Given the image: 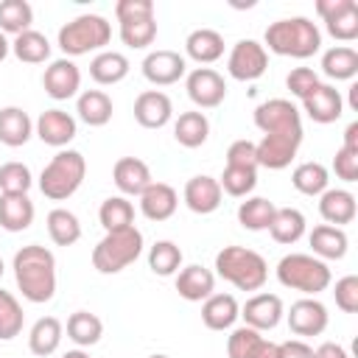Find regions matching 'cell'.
<instances>
[{"mask_svg": "<svg viewBox=\"0 0 358 358\" xmlns=\"http://www.w3.org/2000/svg\"><path fill=\"white\" fill-rule=\"evenodd\" d=\"M215 274L238 291H260L268 280V263L260 252L246 246H224L215 255Z\"/></svg>", "mask_w": 358, "mask_h": 358, "instance_id": "obj_3", "label": "cell"}, {"mask_svg": "<svg viewBox=\"0 0 358 358\" xmlns=\"http://www.w3.org/2000/svg\"><path fill=\"white\" fill-rule=\"evenodd\" d=\"M25 324V313L22 305L17 302V296L11 291L0 288V341H11L22 333Z\"/></svg>", "mask_w": 358, "mask_h": 358, "instance_id": "obj_45", "label": "cell"}, {"mask_svg": "<svg viewBox=\"0 0 358 358\" xmlns=\"http://www.w3.org/2000/svg\"><path fill=\"white\" fill-rule=\"evenodd\" d=\"M34 201L28 193H0V227L6 232H22L34 224Z\"/></svg>", "mask_w": 358, "mask_h": 358, "instance_id": "obj_25", "label": "cell"}, {"mask_svg": "<svg viewBox=\"0 0 358 358\" xmlns=\"http://www.w3.org/2000/svg\"><path fill=\"white\" fill-rule=\"evenodd\" d=\"M305 227H308L305 224V215L296 207H277L274 210V218L268 224V232H271V238L277 243L291 246V243H296L305 235Z\"/></svg>", "mask_w": 358, "mask_h": 358, "instance_id": "obj_35", "label": "cell"}, {"mask_svg": "<svg viewBox=\"0 0 358 358\" xmlns=\"http://www.w3.org/2000/svg\"><path fill=\"white\" fill-rule=\"evenodd\" d=\"M42 87L53 101H67L81 90V70L73 59H56L42 73Z\"/></svg>", "mask_w": 358, "mask_h": 358, "instance_id": "obj_13", "label": "cell"}, {"mask_svg": "<svg viewBox=\"0 0 358 358\" xmlns=\"http://www.w3.org/2000/svg\"><path fill=\"white\" fill-rule=\"evenodd\" d=\"M308 243L313 249V257L319 260H341L347 255V246H350V238L341 227H330V224H319L310 229L308 235Z\"/></svg>", "mask_w": 358, "mask_h": 358, "instance_id": "obj_26", "label": "cell"}, {"mask_svg": "<svg viewBox=\"0 0 358 358\" xmlns=\"http://www.w3.org/2000/svg\"><path fill=\"white\" fill-rule=\"evenodd\" d=\"M11 53H14L20 62H25V64H42V62L50 59V42H48L45 34H39V31L31 28V31L14 36Z\"/></svg>", "mask_w": 358, "mask_h": 358, "instance_id": "obj_41", "label": "cell"}, {"mask_svg": "<svg viewBox=\"0 0 358 358\" xmlns=\"http://www.w3.org/2000/svg\"><path fill=\"white\" fill-rule=\"evenodd\" d=\"M148 358H171V355H162V352H157V355H148Z\"/></svg>", "mask_w": 358, "mask_h": 358, "instance_id": "obj_61", "label": "cell"}, {"mask_svg": "<svg viewBox=\"0 0 358 358\" xmlns=\"http://www.w3.org/2000/svg\"><path fill=\"white\" fill-rule=\"evenodd\" d=\"M252 358H280V344H274V341L263 338V341L257 344V350H255V355H252Z\"/></svg>", "mask_w": 358, "mask_h": 358, "instance_id": "obj_56", "label": "cell"}, {"mask_svg": "<svg viewBox=\"0 0 358 358\" xmlns=\"http://www.w3.org/2000/svg\"><path fill=\"white\" fill-rule=\"evenodd\" d=\"M179 207V196L168 182H151L140 193V213L148 221H168Z\"/></svg>", "mask_w": 358, "mask_h": 358, "instance_id": "obj_22", "label": "cell"}, {"mask_svg": "<svg viewBox=\"0 0 358 358\" xmlns=\"http://www.w3.org/2000/svg\"><path fill=\"white\" fill-rule=\"evenodd\" d=\"M291 185L302 196H322L330 185V173L322 162H299L291 173Z\"/></svg>", "mask_w": 358, "mask_h": 358, "instance_id": "obj_40", "label": "cell"}, {"mask_svg": "<svg viewBox=\"0 0 358 358\" xmlns=\"http://www.w3.org/2000/svg\"><path fill=\"white\" fill-rule=\"evenodd\" d=\"M316 84H319V76H316V70H310V67H294V70L288 73V78H285V87H288L291 95L299 98V101H302Z\"/></svg>", "mask_w": 358, "mask_h": 358, "instance_id": "obj_51", "label": "cell"}, {"mask_svg": "<svg viewBox=\"0 0 358 358\" xmlns=\"http://www.w3.org/2000/svg\"><path fill=\"white\" fill-rule=\"evenodd\" d=\"M299 145H302V134H263V140L255 143L257 165L268 171H282L296 157Z\"/></svg>", "mask_w": 358, "mask_h": 358, "instance_id": "obj_14", "label": "cell"}, {"mask_svg": "<svg viewBox=\"0 0 358 358\" xmlns=\"http://www.w3.org/2000/svg\"><path fill=\"white\" fill-rule=\"evenodd\" d=\"M148 268L159 277H171L182 268V249L173 241H157L148 249Z\"/></svg>", "mask_w": 358, "mask_h": 358, "instance_id": "obj_44", "label": "cell"}, {"mask_svg": "<svg viewBox=\"0 0 358 358\" xmlns=\"http://www.w3.org/2000/svg\"><path fill=\"white\" fill-rule=\"evenodd\" d=\"M316 14L322 17L333 39L338 42L358 39V3L355 0H316Z\"/></svg>", "mask_w": 358, "mask_h": 358, "instance_id": "obj_9", "label": "cell"}, {"mask_svg": "<svg viewBox=\"0 0 358 358\" xmlns=\"http://www.w3.org/2000/svg\"><path fill=\"white\" fill-rule=\"evenodd\" d=\"M84 176H87V159L81 157V151L64 148V151H59L42 168V173H39V190L50 201H64V199H70L81 187Z\"/></svg>", "mask_w": 358, "mask_h": 358, "instance_id": "obj_4", "label": "cell"}, {"mask_svg": "<svg viewBox=\"0 0 358 358\" xmlns=\"http://www.w3.org/2000/svg\"><path fill=\"white\" fill-rule=\"evenodd\" d=\"M218 185H221V190H224L227 196L243 199V196H249V193L255 190V185H257V171H255V168H235V165H227L224 173H221V179H218Z\"/></svg>", "mask_w": 358, "mask_h": 358, "instance_id": "obj_46", "label": "cell"}, {"mask_svg": "<svg viewBox=\"0 0 358 358\" xmlns=\"http://www.w3.org/2000/svg\"><path fill=\"white\" fill-rule=\"evenodd\" d=\"M322 73L333 81H352L358 76V50L350 45H333L322 53Z\"/></svg>", "mask_w": 358, "mask_h": 358, "instance_id": "obj_30", "label": "cell"}, {"mask_svg": "<svg viewBox=\"0 0 358 358\" xmlns=\"http://www.w3.org/2000/svg\"><path fill=\"white\" fill-rule=\"evenodd\" d=\"M176 291L187 302H204L210 294H215V274L199 263H190L179 268L176 274Z\"/></svg>", "mask_w": 358, "mask_h": 358, "instance_id": "obj_23", "label": "cell"}, {"mask_svg": "<svg viewBox=\"0 0 358 358\" xmlns=\"http://www.w3.org/2000/svg\"><path fill=\"white\" fill-rule=\"evenodd\" d=\"M98 221L106 232L129 229V227H134V204L126 196H109L106 201H101Z\"/></svg>", "mask_w": 358, "mask_h": 358, "instance_id": "obj_36", "label": "cell"}, {"mask_svg": "<svg viewBox=\"0 0 358 358\" xmlns=\"http://www.w3.org/2000/svg\"><path fill=\"white\" fill-rule=\"evenodd\" d=\"M14 280L22 296L34 305L50 302L56 294V257L39 243H28L14 255Z\"/></svg>", "mask_w": 358, "mask_h": 358, "instance_id": "obj_1", "label": "cell"}, {"mask_svg": "<svg viewBox=\"0 0 358 358\" xmlns=\"http://www.w3.org/2000/svg\"><path fill=\"white\" fill-rule=\"evenodd\" d=\"M48 235L56 246H73L78 238H81V221L76 213L64 210V207H56L48 213Z\"/></svg>", "mask_w": 358, "mask_h": 358, "instance_id": "obj_38", "label": "cell"}, {"mask_svg": "<svg viewBox=\"0 0 358 358\" xmlns=\"http://www.w3.org/2000/svg\"><path fill=\"white\" fill-rule=\"evenodd\" d=\"M268 70V50L255 39H241L227 56V73L235 81H257Z\"/></svg>", "mask_w": 358, "mask_h": 358, "instance_id": "obj_10", "label": "cell"}, {"mask_svg": "<svg viewBox=\"0 0 358 358\" xmlns=\"http://www.w3.org/2000/svg\"><path fill=\"white\" fill-rule=\"evenodd\" d=\"M260 341H263V333L260 330H252V327L241 324L227 338V355L229 358H252Z\"/></svg>", "mask_w": 358, "mask_h": 358, "instance_id": "obj_48", "label": "cell"}, {"mask_svg": "<svg viewBox=\"0 0 358 358\" xmlns=\"http://www.w3.org/2000/svg\"><path fill=\"white\" fill-rule=\"evenodd\" d=\"M263 42L268 45L271 53L277 56H291V59H310L313 53H319L322 48V31L316 28V22H310L308 17H285L277 20L266 28ZM263 45V48H266Z\"/></svg>", "mask_w": 358, "mask_h": 358, "instance_id": "obj_2", "label": "cell"}, {"mask_svg": "<svg viewBox=\"0 0 358 358\" xmlns=\"http://www.w3.org/2000/svg\"><path fill=\"white\" fill-rule=\"evenodd\" d=\"M115 17H117V22L134 20V17H154V3L151 0H117Z\"/></svg>", "mask_w": 358, "mask_h": 358, "instance_id": "obj_53", "label": "cell"}, {"mask_svg": "<svg viewBox=\"0 0 358 358\" xmlns=\"http://www.w3.org/2000/svg\"><path fill=\"white\" fill-rule=\"evenodd\" d=\"M103 336V322L90 310H76L67 319V338L78 347H92Z\"/></svg>", "mask_w": 358, "mask_h": 358, "instance_id": "obj_39", "label": "cell"}, {"mask_svg": "<svg viewBox=\"0 0 358 358\" xmlns=\"http://www.w3.org/2000/svg\"><path fill=\"white\" fill-rule=\"evenodd\" d=\"M8 53H11V42H8V39H6V34L0 31V62H3Z\"/></svg>", "mask_w": 358, "mask_h": 358, "instance_id": "obj_58", "label": "cell"}, {"mask_svg": "<svg viewBox=\"0 0 358 358\" xmlns=\"http://www.w3.org/2000/svg\"><path fill=\"white\" fill-rule=\"evenodd\" d=\"M302 109L313 123H336L344 115V98L333 84H316L305 98H302Z\"/></svg>", "mask_w": 358, "mask_h": 358, "instance_id": "obj_15", "label": "cell"}, {"mask_svg": "<svg viewBox=\"0 0 358 358\" xmlns=\"http://www.w3.org/2000/svg\"><path fill=\"white\" fill-rule=\"evenodd\" d=\"M185 73H187V62L176 50H151L143 59V76L154 87H171L179 78H185Z\"/></svg>", "mask_w": 358, "mask_h": 358, "instance_id": "obj_12", "label": "cell"}, {"mask_svg": "<svg viewBox=\"0 0 358 358\" xmlns=\"http://www.w3.org/2000/svg\"><path fill=\"white\" fill-rule=\"evenodd\" d=\"M62 358H90V352H84V350L78 347V350H67Z\"/></svg>", "mask_w": 358, "mask_h": 358, "instance_id": "obj_60", "label": "cell"}, {"mask_svg": "<svg viewBox=\"0 0 358 358\" xmlns=\"http://www.w3.org/2000/svg\"><path fill=\"white\" fill-rule=\"evenodd\" d=\"M330 313L316 296H302L288 310V327L296 336H322L327 330Z\"/></svg>", "mask_w": 358, "mask_h": 358, "instance_id": "obj_16", "label": "cell"}, {"mask_svg": "<svg viewBox=\"0 0 358 358\" xmlns=\"http://www.w3.org/2000/svg\"><path fill=\"white\" fill-rule=\"evenodd\" d=\"M333 171L341 182H355L358 179V148L341 145L333 157Z\"/></svg>", "mask_w": 358, "mask_h": 358, "instance_id": "obj_52", "label": "cell"}, {"mask_svg": "<svg viewBox=\"0 0 358 358\" xmlns=\"http://www.w3.org/2000/svg\"><path fill=\"white\" fill-rule=\"evenodd\" d=\"M185 90L199 109H215L227 98V81L213 67H196L185 78Z\"/></svg>", "mask_w": 358, "mask_h": 358, "instance_id": "obj_11", "label": "cell"}, {"mask_svg": "<svg viewBox=\"0 0 358 358\" xmlns=\"http://www.w3.org/2000/svg\"><path fill=\"white\" fill-rule=\"evenodd\" d=\"M34 22V8L28 0H3L0 3V31L3 34H25L31 31Z\"/></svg>", "mask_w": 358, "mask_h": 358, "instance_id": "obj_42", "label": "cell"}, {"mask_svg": "<svg viewBox=\"0 0 358 358\" xmlns=\"http://www.w3.org/2000/svg\"><path fill=\"white\" fill-rule=\"evenodd\" d=\"M277 280H280V285H285L291 291L316 296V294L327 291L333 274L324 260L305 255V252H291L277 263Z\"/></svg>", "mask_w": 358, "mask_h": 358, "instance_id": "obj_5", "label": "cell"}, {"mask_svg": "<svg viewBox=\"0 0 358 358\" xmlns=\"http://www.w3.org/2000/svg\"><path fill=\"white\" fill-rule=\"evenodd\" d=\"M350 109H355V112H358V84H352V87H350Z\"/></svg>", "mask_w": 358, "mask_h": 358, "instance_id": "obj_59", "label": "cell"}, {"mask_svg": "<svg viewBox=\"0 0 358 358\" xmlns=\"http://www.w3.org/2000/svg\"><path fill=\"white\" fill-rule=\"evenodd\" d=\"M341 145H347V148H358V120H352L347 129H344V143Z\"/></svg>", "mask_w": 358, "mask_h": 358, "instance_id": "obj_57", "label": "cell"}, {"mask_svg": "<svg viewBox=\"0 0 358 358\" xmlns=\"http://www.w3.org/2000/svg\"><path fill=\"white\" fill-rule=\"evenodd\" d=\"M112 182L120 190V196H140L154 179L151 168L140 157H120L112 168Z\"/></svg>", "mask_w": 358, "mask_h": 358, "instance_id": "obj_21", "label": "cell"}, {"mask_svg": "<svg viewBox=\"0 0 358 358\" xmlns=\"http://www.w3.org/2000/svg\"><path fill=\"white\" fill-rule=\"evenodd\" d=\"M3 271H6V266H3V257H0V277H3Z\"/></svg>", "mask_w": 358, "mask_h": 358, "instance_id": "obj_62", "label": "cell"}, {"mask_svg": "<svg viewBox=\"0 0 358 358\" xmlns=\"http://www.w3.org/2000/svg\"><path fill=\"white\" fill-rule=\"evenodd\" d=\"M34 185L31 168L22 162H3L0 165V193H28Z\"/></svg>", "mask_w": 358, "mask_h": 358, "instance_id": "obj_47", "label": "cell"}, {"mask_svg": "<svg viewBox=\"0 0 358 358\" xmlns=\"http://www.w3.org/2000/svg\"><path fill=\"white\" fill-rule=\"evenodd\" d=\"M62 336H64L62 322H59L56 316H42V319L34 322V327H31V333H28V347H31L34 355L48 358V355H53V352L59 350Z\"/></svg>", "mask_w": 358, "mask_h": 358, "instance_id": "obj_31", "label": "cell"}, {"mask_svg": "<svg viewBox=\"0 0 358 358\" xmlns=\"http://www.w3.org/2000/svg\"><path fill=\"white\" fill-rule=\"evenodd\" d=\"M187 210H193L196 215H210L221 207V199H224V190L218 185V179L207 176V173H199V176H190L185 182V193H182Z\"/></svg>", "mask_w": 358, "mask_h": 358, "instance_id": "obj_19", "label": "cell"}, {"mask_svg": "<svg viewBox=\"0 0 358 358\" xmlns=\"http://www.w3.org/2000/svg\"><path fill=\"white\" fill-rule=\"evenodd\" d=\"M358 207H355V196L344 187H327L319 196V215L330 224V227H344L352 224Z\"/></svg>", "mask_w": 358, "mask_h": 358, "instance_id": "obj_24", "label": "cell"}, {"mask_svg": "<svg viewBox=\"0 0 358 358\" xmlns=\"http://www.w3.org/2000/svg\"><path fill=\"white\" fill-rule=\"evenodd\" d=\"M274 210H277L274 201H268L263 196H252V199L238 204V224L249 232H263V229H268Z\"/></svg>", "mask_w": 358, "mask_h": 358, "instance_id": "obj_37", "label": "cell"}, {"mask_svg": "<svg viewBox=\"0 0 358 358\" xmlns=\"http://www.w3.org/2000/svg\"><path fill=\"white\" fill-rule=\"evenodd\" d=\"M112 98L103 90H84L76 101V112L87 126H106L112 120Z\"/></svg>", "mask_w": 358, "mask_h": 358, "instance_id": "obj_33", "label": "cell"}, {"mask_svg": "<svg viewBox=\"0 0 358 358\" xmlns=\"http://www.w3.org/2000/svg\"><path fill=\"white\" fill-rule=\"evenodd\" d=\"M173 115V103L162 90H145L134 101V120L143 129H162Z\"/></svg>", "mask_w": 358, "mask_h": 358, "instance_id": "obj_20", "label": "cell"}, {"mask_svg": "<svg viewBox=\"0 0 358 358\" xmlns=\"http://www.w3.org/2000/svg\"><path fill=\"white\" fill-rule=\"evenodd\" d=\"M255 126L263 134H302V115L288 98H271L255 109Z\"/></svg>", "mask_w": 358, "mask_h": 358, "instance_id": "obj_8", "label": "cell"}, {"mask_svg": "<svg viewBox=\"0 0 358 358\" xmlns=\"http://www.w3.org/2000/svg\"><path fill=\"white\" fill-rule=\"evenodd\" d=\"M185 53L199 64H213L224 56V36L213 28H196L185 39Z\"/></svg>", "mask_w": 358, "mask_h": 358, "instance_id": "obj_29", "label": "cell"}, {"mask_svg": "<svg viewBox=\"0 0 358 358\" xmlns=\"http://www.w3.org/2000/svg\"><path fill=\"white\" fill-rule=\"evenodd\" d=\"M336 305L338 310L344 313H355L358 310V277L355 274H347L341 280H336Z\"/></svg>", "mask_w": 358, "mask_h": 358, "instance_id": "obj_49", "label": "cell"}, {"mask_svg": "<svg viewBox=\"0 0 358 358\" xmlns=\"http://www.w3.org/2000/svg\"><path fill=\"white\" fill-rule=\"evenodd\" d=\"M112 39V25L106 22V17L101 14H78L76 20H70L67 25L59 28V48L67 56H84L92 50H103Z\"/></svg>", "mask_w": 358, "mask_h": 358, "instance_id": "obj_6", "label": "cell"}, {"mask_svg": "<svg viewBox=\"0 0 358 358\" xmlns=\"http://www.w3.org/2000/svg\"><path fill=\"white\" fill-rule=\"evenodd\" d=\"M241 316V305L232 294H210L201 305V322L210 330H229Z\"/></svg>", "mask_w": 358, "mask_h": 358, "instance_id": "obj_27", "label": "cell"}, {"mask_svg": "<svg viewBox=\"0 0 358 358\" xmlns=\"http://www.w3.org/2000/svg\"><path fill=\"white\" fill-rule=\"evenodd\" d=\"M157 39V20L154 17H134L120 22V42L131 50H143Z\"/></svg>", "mask_w": 358, "mask_h": 358, "instance_id": "obj_43", "label": "cell"}, {"mask_svg": "<svg viewBox=\"0 0 358 358\" xmlns=\"http://www.w3.org/2000/svg\"><path fill=\"white\" fill-rule=\"evenodd\" d=\"M313 358H350V352L336 341H324L313 350Z\"/></svg>", "mask_w": 358, "mask_h": 358, "instance_id": "obj_55", "label": "cell"}, {"mask_svg": "<svg viewBox=\"0 0 358 358\" xmlns=\"http://www.w3.org/2000/svg\"><path fill=\"white\" fill-rule=\"evenodd\" d=\"M143 255V232L137 227L106 232L92 249V266L101 274H117Z\"/></svg>", "mask_w": 358, "mask_h": 358, "instance_id": "obj_7", "label": "cell"}, {"mask_svg": "<svg viewBox=\"0 0 358 358\" xmlns=\"http://www.w3.org/2000/svg\"><path fill=\"white\" fill-rule=\"evenodd\" d=\"M173 137L185 148H199L210 137V120L204 112H182L173 123Z\"/></svg>", "mask_w": 358, "mask_h": 358, "instance_id": "obj_34", "label": "cell"}, {"mask_svg": "<svg viewBox=\"0 0 358 358\" xmlns=\"http://www.w3.org/2000/svg\"><path fill=\"white\" fill-rule=\"evenodd\" d=\"M227 165H235V168H260L257 165V148L252 140H235L229 148H227Z\"/></svg>", "mask_w": 358, "mask_h": 358, "instance_id": "obj_50", "label": "cell"}, {"mask_svg": "<svg viewBox=\"0 0 358 358\" xmlns=\"http://www.w3.org/2000/svg\"><path fill=\"white\" fill-rule=\"evenodd\" d=\"M282 299L277 294H255L246 299V305L241 308V316H243V324L252 327V330H274L280 322H282Z\"/></svg>", "mask_w": 358, "mask_h": 358, "instance_id": "obj_18", "label": "cell"}, {"mask_svg": "<svg viewBox=\"0 0 358 358\" xmlns=\"http://www.w3.org/2000/svg\"><path fill=\"white\" fill-rule=\"evenodd\" d=\"M280 358H313V347L302 338H288L280 344Z\"/></svg>", "mask_w": 358, "mask_h": 358, "instance_id": "obj_54", "label": "cell"}, {"mask_svg": "<svg viewBox=\"0 0 358 358\" xmlns=\"http://www.w3.org/2000/svg\"><path fill=\"white\" fill-rule=\"evenodd\" d=\"M76 131H78L76 117L64 109H45L34 123V134L53 148H64L76 137Z\"/></svg>", "mask_w": 358, "mask_h": 358, "instance_id": "obj_17", "label": "cell"}, {"mask_svg": "<svg viewBox=\"0 0 358 358\" xmlns=\"http://www.w3.org/2000/svg\"><path fill=\"white\" fill-rule=\"evenodd\" d=\"M34 134V120L28 117L25 109L20 106H3L0 109V143L8 148H20L31 140Z\"/></svg>", "mask_w": 358, "mask_h": 358, "instance_id": "obj_28", "label": "cell"}, {"mask_svg": "<svg viewBox=\"0 0 358 358\" xmlns=\"http://www.w3.org/2000/svg\"><path fill=\"white\" fill-rule=\"evenodd\" d=\"M129 67L131 64H129V59L123 53H117V50H101L90 62V76H92L95 84L109 87V84L123 81L129 76Z\"/></svg>", "mask_w": 358, "mask_h": 358, "instance_id": "obj_32", "label": "cell"}]
</instances>
